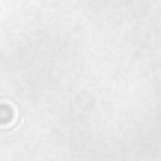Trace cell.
<instances>
[{"instance_id": "cell-1", "label": "cell", "mask_w": 161, "mask_h": 161, "mask_svg": "<svg viewBox=\"0 0 161 161\" xmlns=\"http://www.w3.org/2000/svg\"><path fill=\"white\" fill-rule=\"evenodd\" d=\"M18 122V108L6 98H0V128H12Z\"/></svg>"}]
</instances>
